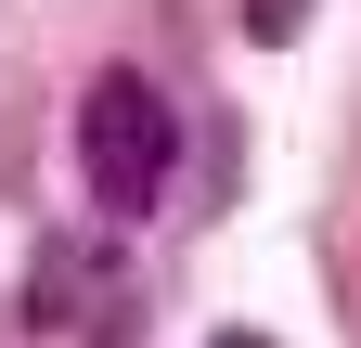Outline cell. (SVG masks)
<instances>
[{
    "label": "cell",
    "instance_id": "4",
    "mask_svg": "<svg viewBox=\"0 0 361 348\" xmlns=\"http://www.w3.org/2000/svg\"><path fill=\"white\" fill-rule=\"evenodd\" d=\"M219 348H271V335H219Z\"/></svg>",
    "mask_w": 361,
    "mask_h": 348
},
{
    "label": "cell",
    "instance_id": "3",
    "mask_svg": "<svg viewBox=\"0 0 361 348\" xmlns=\"http://www.w3.org/2000/svg\"><path fill=\"white\" fill-rule=\"evenodd\" d=\"M245 26H258V39H297V26H310V0H245Z\"/></svg>",
    "mask_w": 361,
    "mask_h": 348
},
{
    "label": "cell",
    "instance_id": "2",
    "mask_svg": "<svg viewBox=\"0 0 361 348\" xmlns=\"http://www.w3.org/2000/svg\"><path fill=\"white\" fill-rule=\"evenodd\" d=\"M116 258L104 245H39V271H26V323H52V335H116Z\"/></svg>",
    "mask_w": 361,
    "mask_h": 348
},
{
    "label": "cell",
    "instance_id": "1",
    "mask_svg": "<svg viewBox=\"0 0 361 348\" xmlns=\"http://www.w3.org/2000/svg\"><path fill=\"white\" fill-rule=\"evenodd\" d=\"M168 168H180V104L155 91L142 65H104L90 104H78V181H90V206L142 220V206L168 194Z\"/></svg>",
    "mask_w": 361,
    "mask_h": 348
}]
</instances>
